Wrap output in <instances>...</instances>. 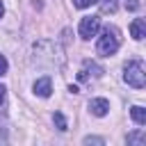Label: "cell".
<instances>
[{
  "label": "cell",
  "instance_id": "obj_4",
  "mask_svg": "<svg viewBox=\"0 0 146 146\" xmlns=\"http://www.w3.org/2000/svg\"><path fill=\"white\" fill-rule=\"evenodd\" d=\"M89 112L94 116H105L110 112V100L107 98H91L89 100Z\"/></svg>",
  "mask_w": 146,
  "mask_h": 146
},
{
  "label": "cell",
  "instance_id": "obj_6",
  "mask_svg": "<svg viewBox=\"0 0 146 146\" xmlns=\"http://www.w3.org/2000/svg\"><path fill=\"white\" fill-rule=\"evenodd\" d=\"M130 34H132V39H144L146 36V23H144V18H135L132 23H130Z\"/></svg>",
  "mask_w": 146,
  "mask_h": 146
},
{
  "label": "cell",
  "instance_id": "obj_16",
  "mask_svg": "<svg viewBox=\"0 0 146 146\" xmlns=\"http://www.w3.org/2000/svg\"><path fill=\"white\" fill-rule=\"evenodd\" d=\"M5 14V7H2V0H0V16Z\"/></svg>",
  "mask_w": 146,
  "mask_h": 146
},
{
  "label": "cell",
  "instance_id": "obj_11",
  "mask_svg": "<svg viewBox=\"0 0 146 146\" xmlns=\"http://www.w3.org/2000/svg\"><path fill=\"white\" fill-rule=\"evenodd\" d=\"M94 2H98V0H73V5H75L78 9H87V7H91Z\"/></svg>",
  "mask_w": 146,
  "mask_h": 146
},
{
  "label": "cell",
  "instance_id": "obj_12",
  "mask_svg": "<svg viewBox=\"0 0 146 146\" xmlns=\"http://www.w3.org/2000/svg\"><path fill=\"white\" fill-rule=\"evenodd\" d=\"M123 7H125L128 11H135V9H139V2H137V0H123Z\"/></svg>",
  "mask_w": 146,
  "mask_h": 146
},
{
  "label": "cell",
  "instance_id": "obj_10",
  "mask_svg": "<svg viewBox=\"0 0 146 146\" xmlns=\"http://www.w3.org/2000/svg\"><path fill=\"white\" fill-rule=\"evenodd\" d=\"M144 141H146V135H144V130L128 135V144H144Z\"/></svg>",
  "mask_w": 146,
  "mask_h": 146
},
{
  "label": "cell",
  "instance_id": "obj_13",
  "mask_svg": "<svg viewBox=\"0 0 146 146\" xmlns=\"http://www.w3.org/2000/svg\"><path fill=\"white\" fill-rule=\"evenodd\" d=\"M5 73H7V57L0 55V75H5Z\"/></svg>",
  "mask_w": 146,
  "mask_h": 146
},
{
  "label": "cell",
  "instance_id": "obj_3",
  "mask_svg": "<svg viewBox=\"0 0 146 146\" xmlns=\"http://www.w3.org/2000/svg\"><path fill=\"white\" fill-rule=\"evenodd\" d=\"M98 27H100V18L98 16H84L80 21V25H78V32H80L82 39H91V36H96Z\"/></svg>",
  "mask_w": 146,
  "mask_h": 146
},
{
  "label": "cell",
  "instance_id": "obj_7",
  "mask_svg": "<svg viewBox=\"0 0 146 146\" xmlns=\"http://www.w3.org/2000/svg\"><path fill=\"white\" fill-rule=\"evenodd\" d=\"M130 114H132L135 123H139V125H144V123H146V110H144L141 105H135V107L130 110Z\"/></svg>",
  "mask_w": 146,
  "mask_h": 146
},
{
  "label": "cell",
  "instance_id": "obj_14",
  "mask_svg": "<svg viewBox=\"0 0 146 146\" xmlns=\"http://www.w3.org/2000/svg\"><path fill=\"white\" fill-rule=\"evenodd\" d=\"M84 144H103V139H98V137H84Z\"/></svg>",
  "mask_w": 146,
  "mask_h": 146
},
{
  "label": "cell",
  "instance_id": "obj_8",
  "mask_svg": "<svg viewBox=\"0 0 146 146\" xmlns=\"http://www.w3.org/2000/svg\"><path fill=\"white\" fill-rule=\"evenodd\" d=\"M52 121H55L57 130H62V132L68 128V123H66V119H64V114H62V112H55V114H52Z\"/></svg>",
  "mask_w": 146,
  "mask_h": 146
},
{
  "label": "cell",
  "instance_id": "obj_15",
  "mask_svg": "<svg viewBox=\"0 0 146 146\" xmlns=\"http://www.w3.org/2000/svg\"><path fill=\"white\" fill-rule=\"evenodd\" d=\"M5 96H7V89H5V84H0V105L5 103Z\"/></svg>",
  "mask_w": 146,
  "mask_h": 146
},
{
  "label": "cell",
  "instance_id": "obj_9",
  "mask_svg": "<svg viewBox=\"0 0 146 146\" xmlns=\"http://www.w3.org/2000/svg\"><path fill=\"white\" fill-rule=\"evenodd\" d=\"M100 11L103 14H114L116 11V0H100Z\"/></svg>",
  "mask_w": 146,
  "mask_h": 146
},
{
  "label": "cell",
  "instance_id": "obj_2",
  "mask_svg": "<svg viewBox=\"0 0 146 146\" xmlns=\"http://www.w3.org/2000/svg\"><path fill=\"white\" fill-rule=\"evenodd\" d=\"M123 80H125L130 87H135V89H144V84H146L144 64H141L139 59L128 62V64H125V68H123Z\"/></svg>",
  "mask_w": 146,
  "mask_h": 146
},
{
  "label": "cell",
  "instance_id": "obj_5",
  "mask_svg": "<svg viewBox=\"0 0 146 146\" xmlns=\"http://www.w3.org/2000/svg\"><path fill=\"white\" fill-rule=\"evenodd\" d=\"M34 94H36V96H41V98H48V96L52 94V80H50L48 75L39 78V80L34 82Z\"/></svg>",
  "mask_w": 146,
  "mask_h": 146
},
{
  "label": "cell",
  "instance_id": "obj_1",
  "mask_svg": "<svg viewBox=\"0 0 146 146\" xmlns=\"http://www.w3.org/2000/svg\"><path fill=\"white\" fill-rule=\"evenodd\" d=\"M96 50L103 57H110V55H114L119 50V30L114 25H105L103 27V32L98 36V43H96Z\"/></svg>",
  "mask_w": 146,
  "mask_h": 146
}]
</instances>
